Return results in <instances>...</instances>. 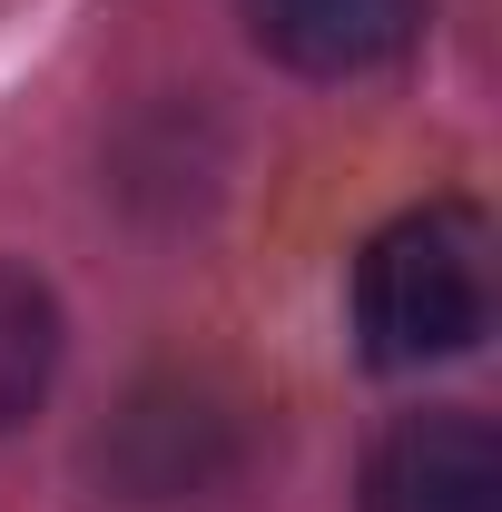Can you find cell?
I'll use <instances>...</instances> for the list:
<instances>
[{
  "label": "cell",
  "mask_w": 502,
  "mask_h": 512,
  "mask_svg": "<svg viewBox=\"0 0 502 512\" xmlns=\"http://www.w3.org/2000/svg\"><path fill=\"white\" fill-rule=\"evenodd\" d=\"M60 375V306L40 276L0 266V434L40 414V394Z\"/></svg>",
  "instance_id": "277c9868"
},
{
  "label": "cell",
  "mask_w": 502,
  "mask_h": 512,
  "mask_svg": "<svg viewBox=\"0 0 502 512\" xmlns=\"http://www.w3.org/2000/svg\"><path fill=\"white\" fill-rule=\"evenodd\" d=\"M414 20H424V0H247V30L306 79L384 69L414 40Z\"/></svg>",
  "instance_id": "3957f363"
},
{
  "label": "cell",
  "mask_w": 502,
  "mask_h": 512,
  "mask_svg": "<svg viewBox=\"0 0 502 512\" xmlns=\"http://www.w3.org/2000/svg\"><path fill=\"white\" fill-rule=\"evenodd\" d=\"M355 335L375 365H453L493 335V227L463 197H424L355 256Z\"/></svg>",
  "instance_id": "6da1fadb"
},
{
  "label": "cell",
  "mask_w": 502,
  "mask_h": 512,
  "mask_svg": "<svg viewBox=\"0 0 502 512\" xmlns=\"http://www.w3.org/2000/svg\"><path fill=\"white\" fill-rule=\"evenodd\" d=\"M365 512H502V444L483 414H404L365 463Z\"/></svg>",
  "instance_id": "7a4b0ae2"
}]
</instances>
